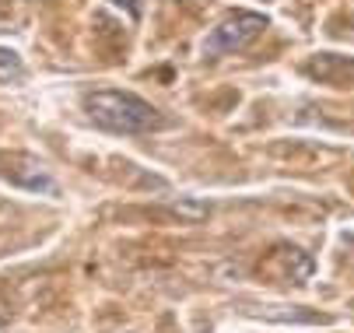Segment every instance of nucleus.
Segmentation results:
<instances>
[{"instance_id": "f257e3e1", "label": "nucleus", "mask_w": 354, "mask_h": 333, "mask_svg": "<svg viewBox=\"0 0 354 333\" xmlns=\"http://www.w3.org/2000/svg\"><path fill=\"white\" fill-rule=\"evenodd\" d=\"M84 113L95 126H102L109 133H151L169 126V120L151 106L147 99L133 91H120V88H98L84 95Z\"/></svg>"}, {"instance_id": "f03ea898", "label": "nucleus", "mask_w": 354, "mask_h": 333, "mask_svg": "<svg viewBox=\"0 0 354 333\" xmlns=\"http://www.w3.org/2000/svg\"><path fill=\"white\" fill-rule=\"evenodd\" d=\"M267 28V18L257 15V11H235L228 15L204 42V53L207 57H218V53H239L245 46H252Z\"/></svg>"}, {"instance_id": "7ed1b4c3", "label": "nucleus", "mask_w": 354, "mask_h": 333, "mask_svg": "<svg viewBox=\"0 0 354 333\" xmlns=\"http://www.w3.org/2000/svg\"><path fill=\"white\" fill-rule=\"evenodd\" d=\"M0 179L32 189V193H57V182L46 172V165L25 151H0Z\"/></svg>"}, {"instance_id": "20e7f679", "label": "nucleus", "mask_w": 354, "mask_h": 333, "mask_svg": "<svg viewBox=\"0 0 354 333\" xmlns=\"http://www.w3.org/2000/svg\"><path fill=\"white\" fill-rule=\"evenodd\" d=\"M306 74L323 81V84H344V81L354 77V60L337 57V53H316V57H309Z\"/></svg>"}, {"instance_id": "39448f33", "label": "nucleus", "mask_w": 354, "mask_h": 333, "mask_svg": "<svg viewBox=\"0 0 354 333\" xmlns=\"http://www.w3.org/2000/svg\"><path fill=\"white\" fill-rule=\"evenodd\" d=\"M25 81V64L15 50H4L0 46V84H18Z\"/></svg>"}, {"instance_id": "423d86ee", "label": "nucleus", "mask_w": 354, "mask_h": 333, "mask_svg": "<svg viewBox=\"0 0 354 333\" xmlns=\"http://www.w3.org/2000/svg\"><path fill=\"white\" fill-rule=\"evenodd\" d=\"M113 4H116V8H127V15H130L133 21L144 15V0H113Z\"/></svg>"}]
</instances>
